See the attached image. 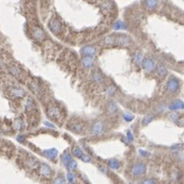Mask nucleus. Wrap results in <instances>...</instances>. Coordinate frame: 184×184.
I'll return each mask as SVG.
<instances>
[{"instance_id": "obj_1", "label": "nucleus", "mask_w": 184, "mask_h": 184, "mask_svg": "<svg viewBox=\"0 0 184 184\" xmlns=\"http://www.w3.org/2000/svg\"><path fill=\"white\" fill-rule=\"evenodd\" d=\"M91 134L94 136H99V135H102L105 131V125L104 123L101 122V121H96L92 124L91 126Z\"/></svg>"}, {"instance_id": "obj_2", "label": "nucleus", "mask_w": 184, "mask_h": 184, "mask_svg": "<svg viewBox=\"0 0 184 184\" xmlns=\"http://www.w3.org/2000/svg\"><path fill=\"white\" fill-rule=\"evenodd\" d=\"M146 172V166L143 163H136L131 169V173L133 176H141Z\"/></svg>"}, {"instance_id": "obj_3", "label": "nucleus", "mask_w": 184, "mask_h": 184, "mask_svg": "<svg viewBox=\"0 0 184 184\" xmlns=\"http://www.w3.org/2000/svg\"><path fill=\"white\" fill-rule=\"evenodd\" d=\"M180 88V82L176 78H171L167 83V90L170 93H175L176 91H178Z\"/></svg>"}, {"instance_id": "obj_4", "label": "nucleus", "mask_w": 184, "mask_h": 184, "mask_svg": "<svg viewBox=\"0 0 184 184\" xmlns=\"http://www.w3.org/2000/svg\"><path fill=\"white\" fill-rule=\"evenodd\" d=\"M141 66H142V68L148 73L153 72L157 68L156 62H154L151 58H143L142 62H141Z\"/></svg>"}, {"instance_id": "obj_5", "label": "nucleus", "mask_w": 184, "mask_h": 184, "mask_svg": "<svg viewBox=\"0 0 184 184\" xmlns=\"http://www.w3.org/2000/svg\"><path fill=\"white\" fill-rule=\"evenodd\" d=\"M131 38L127 35H119L118 37H116V44H118L119 46L122 47H127L131 44Z\"/></svg>"}, {"instance_id": "obj_6", "label": "nucleus", "mask_w": 184, "mask_h": 184, "mask_svg": "<svg viewBox=\"0 0 184 184\" xmlns=\"http://www.w3.org/2000/svg\"><path fill=\"white\" fill-rule=\"evenodd\" d=\"M81 53L84 56H94L97 53V49L95 48L94 46L91 45H86L81 48Z\"/></svg>"}, {"instance_id": "obj_7", "label": "nucleus", "mask_w": 184, "mask_h": 184, "mask_svg": "<svg viewBox=\"0 0 184 184\" xmlns=\"http://www.w3.org/2000/svg\"><path fill=\"white\" fill-rule=\"evenodd\" d=\"M48 27H49V29H50L51 32L54 34H58L61 31V24L58 20H56V19H52V20L49 22Z\"/></svg>"}, {"instance_id": "obj_8", "label": "nucleus", "mask_w": 184, "mask_h": 184, "mask_svg": "<svg viewBox=\"0 0 184 184\" xmlns=\"http://www.w3.org/2000/svg\"><path fill=\"white\" fill-rule=\"evenodd\" d=\"M47 115L48 117H50L51 119H59L60 117V112H59V108L54 105H49L48 108H47Z\"/></svg>"}, {"instance_id": "obj_9", "label": "nucleus", "mask_w": 184, "mask_h": 184, "mask_svg": "<svg viewBox=\"0 0 184 184\" xmlns=\"http://www.w3.org/2000/svg\"><path fill=\"white\" fill-rule=\"evenodd\" d=\"M32 36L35 38L36 40L40 41V40H43L45 37V34H44V31L42 30L39 27H34L32 28Z\"/></svg>"}, {"instance_id": "obj_10", "label": "nucleus", "mask_w": 184, "mask_h": 184, "mask_svg": "<svg viewBox=\"0 0 184 184\" xmlns=\"http://www.w3.org/2000/svg\"><path fill=\"white\" fill-rule=\"evenodd\" d=\"M39 172L41 175L45 176V177H50L51 174H52V170H51V168L48 166V165L46 164H41L40 165V168H39Z\"/></svg>"}, {"instance_id": "obj_11", "label": "nucleus", "mask_w": 184, "mask_h": 184, "mask_svg": "<svg viewBox=\"0 0 184 184\" xmlns=\"http://www.w3.org/2000/svg\"><path fill=\"white\" fill-rule=\"evenodd\" d=\"M25 90L22 88H12L10 89V95L15 98H23L25 96Z\"/></svg>"}, {"instance_id": "obj_12", "label": "nucleus", "mask_w": 184, "mask_h": 184, "mask_svg": "<svg viewBox=\"0 0 184 184\" xmlns=\"http://www.w3.org/2000/svg\"><path fill=\"white\" fill-rule=\"evenodd\" d=\"M82 66L86 69H91L94 66V59L91 56H84L82 58Z\"/></svg>"}, {"instance_id": "obj_13", "label": "nucleus", "mask_w": 184, "mask_h": 184, "mask_svg": "<svg viewBox=\"0 0 184 184\" xmlns=\"http://www.w3.org/2000/svg\"><path fill=\"white\" fill-rule=\"evenodd\" d=\"M43 154L47 159H49V160H54L57 157V154H58V152H57V149L49 148V149H45V150L43 151Z\"/></svg>"}, {"instance_id": "obj_14", "label": "nucleus", "mask_w": 184, "mask_h": 184, "mask_svg": "<svg viewBox=\"0 0 184 184\" xmlns=\"http://www.w3.org/2000/svg\"><path fill=\"white\" fill-rule=\"evenodd\" d=\"M143 4H144L145 8L148 10H153L159 4V0H142Z\"/></svg>"}, {"instance_id": "obj_15", "label": "nucleus", "mask_w": 184, "mask_h": 184, "mask_svg": "<svg viewBox=\"0 0 184 184\" xmlns=\"http://www.w3.org/2000/svg\"><path fill=\"white\" fill-rule=\"evenodd\" d=\"M115 44H116V36L115 35H108L102 40V45L107 46V47L115 45Z\"/></svg>"}, {"instance_id": "obj_16", "label": "nucleus", "mask_w": 184, "mask_h": 184, "mask_svg": "<svg viewBox=\"0 0 184 184\" xmlns=\"http://www.w3.org/2000/svg\"><path fill=\"white\" fill-rule=\"evenodd\" d=\"M184 106L183 104V101L180 100V99H178V100L174 101V102H172L171 104L169 105V110L171 111H177V110H182Z\"/></svg>"}, {"instance_id": "obj_17", "label": "nucleus", "mask_w": 184, "mask_h": 184, "mask_svg": "<svg viewBox=\"0 0 184 184\" xmlns=\"http://www.w3.org/2000/svg\"><path fill=\"white\" fill-rule=\"evenodd\" d=\"M142 60H143V54L140 51H136L133 55V62L136 66H140Z\"/></svg>"}, {"instance_id": "obj_18", "label": "nucleus", "mask_w": 184, "mask_h": 184, "mask_svg": "<svg viewBox=\"0 0 184 184\" xmlns=\"http://www.w3.org/2000/svg\"><path fill=\"white\" fill-rule=\"evenodd\" d=\"M69 129L71 131L75 132V133H82L83 132V126L81 124H78V123H73L69 126Z\"/></svg>"}, {"instance_id": "obj_19", "label": "nucleus", "mask_w": 184, "mask_h": 184, "mask_svg": "<svg viewBox=\"0 0 184 184\" xmlns=\"http://www.w3.org/2000/svg\"><path fill=\"white\" fill-rule=\"evenodd\" d=\"M9 72H10V74L12 75V76L16 77V78L21 77V74H22L21 69L19 68L18 66H15V65H11V66L9 67Z\"/></svg>"}, {"instance_id": "obj_20", "label": "nucleus", "mask_w": 184, "mask_h": 184, "mask_svg": "<svg viewBox=\"0 0 184 184\" xmlns=\"http://www.w3.org/2000/svg\"><path fill=\"white\" fill-rule=\"evenodd\" d=\"M106 110H107V112H108V114L110 115H115L117 112H118V106H117L116 103L112 101V102H110L108 104H107Z\"/></svg>"}, {"instance_id": "obj_21", "label": "nucleus", "mask_w": 184, "mask_h": 184, "mask_svg": "<svg viewBox=\"0 0 184 184\" xmlns=\"http://www.w3.org/2000/svg\"><path fill=\"white\" fill-rule=\"evenodd\" d=\"M30 86H31V89L33 90L35 93H38V94H41V93H42L41 86H40L36 81H32V82H31Z\"/></svg>"}, {"instance_id": "obj_22", "label": "nucleus", "mask_w": 184, "mask_h": 184, "mask_svg": "<svg viewBox=\"0 0 184 184\" xmlns=\"http://www.w3.org/2000/svg\"><path fill=\"white\" fill-rule=\"evenodd\" d=\"M72 156H71V153L68 152V151H66V152L61 156V162H62V164L65 165V166H68L69 163L72 161Z\"/></svg>"}, {"instance_id": "obj_23", "label": "nucleus", "mask_w": 184, "mask_h": 184, "mask_svg": "<svg viewBox=\"0 0 184 184\" xmlns=\"http://www.w3.org/2000/svg\"><path fill=\"white\" fill-rule=\"evenodd\" d=\"M92 80L95 82V83H101L103 81V77L102 75L99 72H93L92 73Z\"/></svg>"}, {"instance_id": "obj_24", "label": "nucleus", "mask_w": 184, "mask_h": 184, "mask_svg": "<svg viewBox=\"0 0 184 184\" xmlns=\"http://www.w3.org/2000/svg\"><path fill=\"white\" fill-rule=\"evenodd\" d=\"M156 69H157V71H158V75L160 77H162V78H165V77L168 75V70H167L164 66H159V67H157Z\"/></svg>"}, {"instance_id": "obj_25", "label": "nucleus", "mask_w": 184, "mask_h": 184, "mask_svg": "<svg viewBox=\"0 0 184 184\" xmlns=\"http://www.w3.org/2000/svg\"><path fill=\"white\" fill-rule=\"evenodd\" d=\"M108 166L111 167L112 169H114V170H118L119 168H120V163L118 162L117 160H111L108 161Z\"/></svg>"}, {"instance_id": "obj_26", "label": "nucleus", "mask_w": 184, "mask_h": 184, "mask_svg": "<svg viewBox=\"0 0 184 184\" xmlns=\"http://www.w3.org/2000/svg\"><path fill=\"white\" fill-rule=\"evenodd\" d=\"M73 154H74L76 158H81L82 154H83V151H82V149L80 148L79 146H76L74 147V149H73Z\"/></svg>"}, {"instance_id": "obj_27", "label": "nucleus", "mask_w": 184, "mask_h": 184, "mask_svg": "<svg viewBox=\"0 0 184 184\" xmlns=\"http://www.w3.org/2000/svg\"><path fill=\"white\" fill-rule=\"evenodd\" d=\"M153 119H154V116H153V115H148V116L144 117L143 120H142V125H144V126L148 125L149 123H150Z\"/></svg>"}, {"instance_id": "obj_28", "label": "nucleus", "mask_w": 184, "mask_h": 184, "mask_svg": "<svg viewBox=\"0 0 184 184\" xmlns=\"http://www.w3.org/2000/svg\"><path fill=\"white\" fill-rule=\"evenodd\" d=\"M105 91H106V93L108 95H114L115 93H116V91H117V88L115 87L114 85H111V86H108V87L106 88V90H105Z\"/></svg>"}, {"instance_id": "obj_29", "label": "nucleus", "mask_w": 184, "mask_h": 184, "mask_svg": "<svg viewBox=\"0 0 184 184\" xmlns=\"http://www.w3.org/2000/svg\"><path fill=\"white\" fill-rule=\"evenodd\" d=\"M114 28L116 29V30H123V29L126 28V26H125V24L122 22V21H118V22L115 24Z\"/></svg>"}, {"instance_id": "obj_30", "label": "nucleus", "mask_w": 184, "mask_h": 184, "mask_svg": "<svg viewBox=\"0 0 184 184\" xmlns=\"http://www.w3.org/2000/svg\"><path fill=\"white\" fill-rule=\"evenodd\" d=\"M68 169L70 170V171H73V170H75V169L77 168V162L76 161H74V160H72L70 163L68 164Z\"/></svg>"}, {"instance_id": "obj_31", "label": "nucleus", "mask_w": 184, "mask_h": 184, "mask_svg": "<svg viewBox=\"0 0 184 184\" xmlns=\"http://www.w3.org/2000/svg\"><path fill=\"white\" fill-rule=\"evenodd\" d=\"M123 117H124V120L127 121V122H131L132 120L134 119V116L132 114H129V113H125V114L123 115Z\"/></svg>"}, {"instance_id": "obj_32", "label": "nucleus", "mask_w": 184, "mask_h": 184, "mask_svg": "<svg viewBox=\"0 0 184 184\" xmlns=\"http://www.w3.org/2000/svg\"><path fill=\"white\" fill-rule=\"evenodd\" d=\"M53 184H66V180H65L64 177H57L53 181Z\"/></svg>"}, {"instance_id": "obj_33", "label": "nucleus", "mask_w": 184, "mask_h": 184, "mask_svg": "<svg viewBox=\"0 0 184 184\" xmlns=\"http://www.w3.org/2000/svg\"><path fill=\"white\" fill-rule=\"evenodd\" d=\"M67 177H68V181L70 182L71 184H73L75 182V176L72 172H69L68 175H67Z\"/></svg>"}, {"instance_id": "obj_34", "label": "nucleus", "mask_w": 184, "mask_h": 184, "mask_svg": "<svg viewBox=\"0 0 184 184\" xmlns=\"http://www.w3.org/2000/svg\"><path fill=\"white\" fill-rule=\"evenodd\" d=\"M80 159H81L84 163H90V162H91V158H90L88 154H84V153L82 154V157Z\"/></svg>"}, {"instance_id": "obj_35", "label": "nucleus", "mask_w": 184, "mask_h": 184, "mask_svg": "<svg viewBox=\"0 0 184 184\" xmlns=\"http://www.w3.org/2000/svg\"><path fill=\"white\" fill-rule=\"evenodd\" d=\"M37 164V162H36V160H34V159H29L28 161H27V165H28L29 167H34L35 165Z\"/></svg>"}, {"instance_id": "obj_36", "label": "nucleus", "mask_w": 184, "mask_h": 184, "mask_svg": "<svg viewBox=\"0 0 184 184\" xmlns=\"http://www.w3.org/2000/svg\"><path fill=\"white\" fill-rule=\"evenodd\" d=\"M102 7L104 9H107V10H108V9H111V2H110V1H105V2H103L102 3Z\"/></svg>"}, {"instance_id": "obj_37", "label": "nucleus", "mask_w": 184, "mask_h": 184, "mask_svg": "<svg viewBox=\"0 0 184 184\" xmlns=\"http://www.w3.org/2000/svg\"><path fill=\"white\" fill-rule=\"evenodd\" d=\"M22 124H23V122H22V121H21V120H18V121H16V122L14 123L15 128H16V129H22V128H23Z\"/></svg>"}, {"instance_id": "obj_38", "label": "nucleus", "mask_w": 184, "mask_h": 184, "mask_svg": "<svg viewBox=\"0 0 184 184\" xmlns=\"http://www.w3.org/2000/svg\"><path fill=\"white\" fill-rule=\"evenodd\" d=\"M139 153H140L141 156H143V157H148L149 156V152H147V151H145V150H142V149H140V150H139Z\"/></svg>"}, {"instance_id": "obj_39", "label": "nucleus", "mask_w": 184, "mask_h": 184, "mask_svg": "<svg viewBox=\"0 0 184 184\" xmlns=\"http://www.w3.org/2000/svg\"><path fill=\"white\" fill-rule=\"evenodd\" d=\"M143 184H156V181L153 179H147V180H145Z\"/></svg>"}, {"instance_id": "obj_40", "label": "nucleus", "mask_w": 184, "mask_h": 184, "mask_svg": "<svg viewBox=\"0 0 184 184\" xmlns=\"http://www.w3.org/2000/svg\"><path fill=\"white\" fill-rule=\"evenodd\" d=\"M127 137H128V140L129 141H133V136H132V134L130 131L127 132Z\"/></svg>"}, {"instance_id": "obj_41", "label": "nucleus", "mask_w": 184, "mask_h": 184, "mask_svg": "<svg viewBox=\"0 0 184 184\" xmlns=\"http://www.w3.org/2000/svg\"><path fill=\"white\" fill-rule=\"evenodd\" d=\"M44 125H46L47 127H51V128L54 127V126H53L52 124H51V123H49V122H45V123H44Z\"/></svg>"}, {"instance_id": "obj_42", "label": "nucleus", "mask_w": 184, "mask_h": 184, "mask_svg": "<svg viewBox=\"0 0 184 184\" xmlns=\"http://www.w3.org/2000/svg\"><path fill=\"white\" fill-rule=\"evenodd\" d=\"M18 139H19V140H25V137H24V136H19Z\"/></svg>"}, {"instance_id": "obj_43", "label": "nucleus", "mask_w": 184, "mask_h": 184, "mask_svg": "<svg viewBox=\"0 0 184 184\" xmlns=\"http://www.w3.org/2000/svg\"><path fill=\"white\" fill-rule=\"evenodd\" d=\"M0 69H1V60H0Z\"/></svg>"}]
</instances>
